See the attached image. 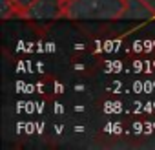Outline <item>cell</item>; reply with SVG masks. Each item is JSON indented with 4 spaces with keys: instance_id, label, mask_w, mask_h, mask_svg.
<instances>
[{
    "instance_id": "4",
    "label": "cell",
    "mask_w": 155,
    "mask_h": 150,
    "mask_svg": "<svg viewBox=\"0 0 155 150\" xmlns=\"http://www.w3.org/2000/svg\"><path fill=\"white\" fill-rule=\"evenodd\" d=\"M124 2H126V0H124Z\"/></svg>"
},
{
    "instance_id": "3",
    "label": "cell",
    "mask_w": 155,
    "mask_h": 150,
    "mask_svg": "<svg viewBox=\"0 0 155 150\" xmlns=\"http://www.w3.org/2000/svg\"><path fill=\"white\" fill-rule=\"evenodd\" d=\"M57 2H58V6H62V8L66 9L68 6H71V4L75 2V0H57Z\"/></svg>"
},
{
    "instance_id": "1",
    "label": "cell",
    "mask_w": 155,
    "mask_h": 150,
    "mask_svg": "<svg viewBox=\"0 0 155 150\" xmlns=\"http://www.w3.org/2000/svg\"><path fill=\"white\" fill-rule=\"evenodd\" d=\"M40 2V0H13V6H15V13L17 17H29V11Z\"/></svg>"
},
{
    "instance_id": "2",
    "label": "cell",
    "mask_w": 155,
    "mask_h": 150,
    "mask_svg": "<svg viewBox=\"0 0 155 150\" xmlns=\"http://www.w3.org/2000/svg\"><path fill=\"white\" fill-rule=\"evenodd\" d=\"M140 4L150 11L151 17H155V0H140Z\"/></svg>"
}]
</instances>
